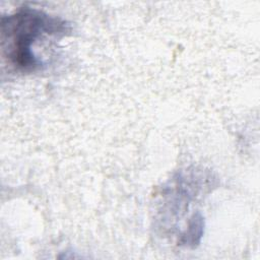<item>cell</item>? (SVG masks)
Masks as SVG:
<instances>
[{
  "instance_id": "cell-1",
  "label": "cell",
  "mask_w": 260,
  "mask_h": 260,
  "mask_svg": "<svg viewBox=\"0 0 260 260\" xmlns=\"http://www.w3.org/2000/svg\"><path fill=\"white\" fill-rule=\"evenodd\" d=\"M69 31L62 18L40 9L23 7L1 20V40L4 57L16 71L32 73L43 69L45 62L36 54L41 42L61 38Z\"/></svg>"
}]
</instances>
